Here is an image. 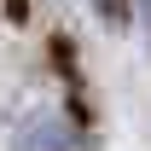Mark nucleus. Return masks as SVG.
<instances>
[{
    "label": "nucleus",
    "mask_w": 151,
    "mask_h": 151,
    "mask_svg": "<svg viewBox=\"0 0 151 151\" xmlns=\"http://www.w3.org/2000/svg\"><path fill=\"white\" fill-rule=\"evenodd\" d=\"M70 145H76V134H70L64 116H35L18 134V151H70Z\"/></svg>",
    "instance_id": "nucleus-1"
}]
</instances>
